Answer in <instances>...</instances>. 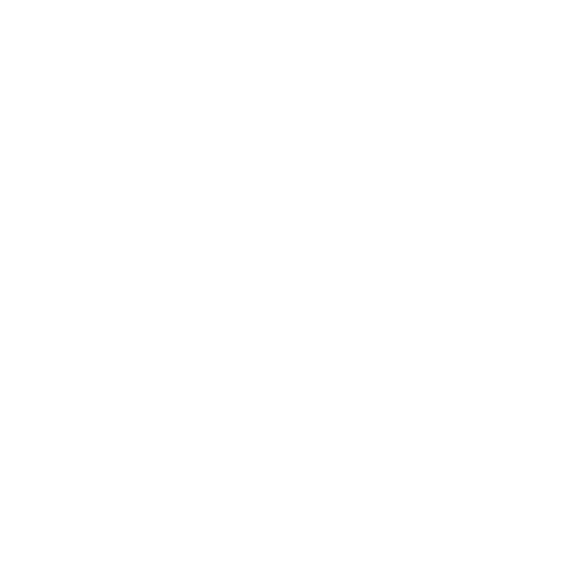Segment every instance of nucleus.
I'll list each match as a JSON object with an SVG mask.
<instances>
[]
</instances>
